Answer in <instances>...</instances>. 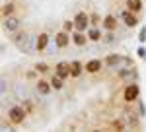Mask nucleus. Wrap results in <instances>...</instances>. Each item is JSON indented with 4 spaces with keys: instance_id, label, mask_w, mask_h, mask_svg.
<instances>
[{
    "instance_id": "9",
    "label": "nucleus",
    "mask_w": 146,
    "mask_h": 132,
    "mask_svg": "<svg viewBox=\"0 0 146 132\" xmlns=\"http://www.w3.org/2000/svg\"><path fill=\"white\" fill-rule=\"evenodd\" d=\"M25 41H27V33L25 31H20V29H18V31L14 33V43L18 45V47H23Z\"/></svg>"
},
{
    "instance_id": "8",
    "label": "nucleus",
    "mask_w": 146,
    "mask_h": 132,
    "mask_svg": "<svg viewBox=\"0 0 146 132\" xmlns=\"http://www.w3.org/2000/svg\"><path fill=\"white\" fill-rule=\"evenodd\" d=\"M51 89H53V84H51V82H47V80H39V82H37V91H39L41 95H49Z\"/></svg>"
},
{
    "instance_id": "6",
    "label": "nucleus",
    "mask_w": 146,
    "mask_h": 132,
    "mask_svg": "<svg viewBox=\"0 0 146 132\" xmlns=\"http://www.w3.org/2000/svg\"><path fill=\"white\" fill-rule=\"evenodd\" d=\"M55 74H58L60 78L66 80L68 76H72V72H70V64H68V62H58V64H56V72H55Z\"/></svg>"
},
{
    "instance_id": "23",
    "label": "nucleus",
    "mask_w": 146,
    "mask_h": 132,
    "mask_svg": "<svg viewBox=\"0 0 146 132\" xmlns=\"http://www.w3.org/2000/svg\"><path fill=\"white\" fill-rule=\"evenodd\" d=\"M90 22L92 23H98V22H100V16H98V14H94V16L90 18Z\"/></svg>"
},
{
    "instance_id": "17",
    "label": "nucleus",
    "mask_w": 146,
    "mask_h": 132,
    "mask_svg": "<svg viewBox=\"0 0 146 132\" xmlns=\"http://www.w3.org/2000/svg\"><path fill=\"white\" fill-rule=\"evenodd\" d=\"M127 6H129V10H131V12H140V10H142V2H140V0H129Z\"/></svg>"
},
{
    "instance_id": "2",
    "label": "nucleus",
    "mask_w": 146,
    "mask_h": 132,
    "mask_svg": "<svg viewBox=\"0 0 146 132\" xmlns=\"http://www.w3.org/2000/svg\"><path fill=\"white\" fill-rule=\"evenodd\" d=\"M138 93H140V89H138V86L136 84H129L127 88H125V93H123V97H125V101H136L138 99Z\"/></svg>"
},
{
    "instance_id": "18",
    "label": "nucleus",
    "mask_w": 146,
    "mask_h": 132,
    "mask_svg": "<svg viewBox=\"0 0 146 132\" xmlns=\"http://www.w3.org/2000/svg\"><path fill=\"white\" fill-rule=\"evenodd\" d=\"M125 122H127V126H136L138 121H136L135 113H127V115H125Z\"/></svg>"
},
{
    "instance_id": "21",
    "label": "nucleus",
    "mask_w": 146,
    "mask_h": 132,
    "mask_svg": "<svg viewBox=\"0 0 146 132\" xmlns=\"http://www.w3.org/2000/svg\"><path fill=\"white\" fill-rule=\"evenodd\" d=\"M76 25H74V20L72 22H64V31H70V29H74Z\"/></svg>"
},
{
    "instance_id": "1",
    "label": "nucleus",
    "mask_w": 146,
    "mask_h": 132,
    "mask_svg": "<svg viewBox=\"0 0 146 132\" xmlns=\"http://www.w3.org/2000/svg\"><path fill=\"white\" fill-rule=\"evenodd\" d=\"M25 115H27V111H25V107H22V105H14V107L8 111V119H10V122H14V124H22V122L25 121Z\"/></svg>"
},
{
    "instance_id": "11",
    "label": "nucleus",
    "mask_w": 146,
    "mask_h": 132,
    "mask_svg": "<svg viewBox=\"0 0 146 132\" xmlns=\"http://www.w3.org/2000/svg\"><path fill=\"white\" fill-rule=\"evenodd\" d=\"M115 25H117V20H115V16H105V18H103V27H105V29L113 31V29H115Z\"/></svg>"
},
{
    "instance_id": "5",
    "label": "nucleus",
    "mask_w": 146,
    "mask_h": 132,
    "mask_svg": "<svg viewBox=\"0 0 146 132\" xmlns=\"http://www.w3.org/2000/svg\"><path fill=\"white\" fill-rule=\"evenodd\" d=\"M47 45H49V35H47V33H41V35H37L35 51H37V53H43V51L47 49Z\"/></svg>"
},
{
    "instance_id": "12",
    "label": "nucleus",
    "mask_w": 146,
    "mask_h": 132,
    "mask_svg": "<svg viewBox=\"0 0 146 132\" xmlns=\"http://www.w3.org/2000/svg\"><path fill=\"white\" fill-rule=\"evenodd\" d=\"M123 20H125V23H127L129 27H135V25H136V18L131 14V10H125L123 12Z\"/></svg>"
},
{
    "instance_id": "13",
    "label": "nucleus",
    "mask_w": 146,
    "mask_h": 132,
    "mask_svg": "<svg viewBox=\"0 0 146 132\" xmlns=\"http://www.w3.org/2000/svg\"><path fill=\"white\" fill-rule=\"evenodd\" d=\"M72 41L78 45V47H82V45H86V41H88V35H84L82 31H78V33L72 35Z\"/></svg>"
},
{
    "instance_id": "16",
    "label": "nucleus",
    "mask_w": 146,
    "mask_h": 132,
    "mask_svg": "<svg viewBox=\"0 0 146 132\" xmlns=\"http://www.w3.org/2000/svg\"><path fill=\"white\" fill-rule=\"evenodd\" d=\"M51 84H53L55 89H62V86H64V78H60L58 74H55V76L51 78Z\"/></svg>"
},
{
    "instance_id": "15",
    "label": "nucleus",
    "mask_w": 146,
    "mask_h": 132,
    "mask_svg": "<svg viewBox=\"0 0 146 132\" xmlns=\"http://www.w3.org/2000/svg\"><path fill=\"white\" fill-rule=\"evenodd\" d=\"M82 68H84V66L80 64L78 60H74V62H70V72H72V76H74V78H78V76H80V72H82Z\"/></svg>"
},
{
    "instance_id": "19",
    "label": "nucleus",
    "mask_w": 146,
    "mask_h": 132,
    "mask_svg": "<svg viewBox=\"0 0 146 132\" xmlns=\"http://www.w3.org/2000/svg\"><path fill=\"white\" fill-rule=\"evenodd\" d=\"M14 10H16V4L8 2V4L4 6V10H2V16H4V18H10L12 14H14Z\"/></svg>"
},
{
    "instance_id": "3",
    "label": "nucleus",
    "mask_w": 146,
    "mask_h": 132,
    "mask_svg": "<svg viewBox=\"0 0 146 132\" xmlns=\"http://www.w3.org/2000/svg\"><path fill=\"white\" fill-rule=\"evenodd\" d=\"M20 25H22L20 18H14V16H10V18H4V29H6V31L16 33L18 29H20Z\"/></svg>"
},
{
    "instance_id": "7",
    "label": "nucleus",
    "mask_w": 146,
    "mask_h": 132,
    "mask_svg": "<svg viewBox=\"0 0 146 132\" xmlns=\"http://www.w3.org/2000/svg\"><path fill=\"white\" fill-rule=\"evenodd\" d=\"M68 41H70V35H68V31H60V33L55 37V43H56V47H58V49H64V47L68 45Z\"/></svg>"
},
{
    "instance_id": "14",
    "label": "nucleus",
    "mask_w": 146,
    "mask_h": 132,
    "mask_svg": "<svg viewBox=\"0 0 146 132\" xmlns=\"http://www.w3.org/2000/svg\"><path fill=\"white\" fill-rule=\"evenodd\" d=\"M121 62H125V58H121V56H107L105 58V64L111 66V68H115V66L121 64Z\"/></svg>"
},
{
    "instance_id": "24",
    "label": "nucleus",
    "mask_w": 146,
    "mask_h": 132,
    "mask_svg": "<svg viewBox=\"0 0 146 132\" xmlns=\"http://www.w3.org/2000/svg\"><path fill=\"white\" fill-rule=\"evenodd\" d=\"M23 107H25V111H27V113H31V111H33V105H31V103H25Z\"/></svg>"
},
{
    "instance_id": "20",
    "label": "nucleus",
    "mask_w": 146,
    "mask_h": 132,
    "mask_svg": "<svg viewBox=\"0 0 146 132\" xmlns=\"http://www.w3.org/2000/svg\"><path fill=\"white\" fill-rule=\"evenodd\" d=\"M100 37H101V33L98 31V29H90V31H88V39H90V41H100Z\"/></svg>"
},
{
    "instance_id": "4",
    "label": "nucleus",
    "mask_w": 146,
    "mask_h": 132,
    "mask_svg": "<svg viewBox=\"0 0 146 132\" xmlns=\"http://www.w3.org/2000/svg\"><path fill=\"white\" fill-rule=\"evenodd\" d=\"M88 23H90L88 14H84V12L76 14V18H74V25H76V29H78V31H84V29L88 27Z\"/></svg>"
},
{
    "instance_id": "22",
    "label": "nucleus",
    "mask_w": 146,
    "mask_h": 132,
    "mask_svg": "<svg viewBox=\"0 0 146 132\" xmlns=\"http://www.w3.org/2000/svg\"><path fill=\"white\" fill-rule=\"evenodd\" d=\"M35 68H37L39 72H47V64H43V62H41V64H37Z\"/></svg>"
},
{
    "instance_id": "10",
    "label": "nucleus",
    "mask_w": 146,
    "mask_h": 132,
    "mask_svg": "<svg viewBox=\"0 0 146 132\" xmlns=\"http://www.w3.org/2000/svg\"><path fill=\"white\" fill-rule=\"evenodd\" d=\"M84 68H86L90 74H96V72H100V70H101V60H90Z\"/></svg>"
}]
</instances>
